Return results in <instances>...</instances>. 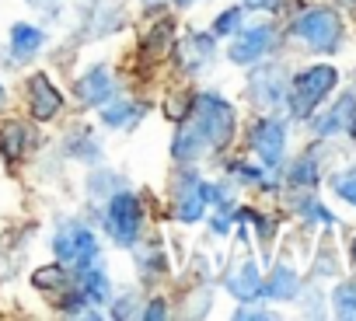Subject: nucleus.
Returning <instances> with one entry per match:
<instances>
[{
	"mask_svg": "<svg viewBox=\"0 0 356 321\" xmlns=\"http://www.w3.org/2000/svg\"><path fill=\"white\" fill-rule=\"evenodd\" d=\"M108 231L119 245H133L140 234V199L136 196H115L108 203Z\"/></svg>",
	"mask_w": 356,
	"mask_h": 321,
	"instance_id": "39448f33",
	"label": "nucleus"
},
{
	"mask_svg": "<svg viewBox=\"0 0 356 321\" xmlns=\"http://www.w3.org/2000/svg\"><path fill=\"white\" fill-rule=\"evenodd\" d=\"M32 136H29V129L22 126V122H8V126H0V150H4V157H18L22 150H25V143H29Z\"/></svg>",
	"mask_w": 356,
	"mask_h": 321,
	"instance_id": "2eb2a0df",
	"label": "nucleus"
},
{
	"mask_svg": "<svg viewBox=\"0 0 356 321\" xmlns=\"http://www.w3.org/2000/svg\"><path fill=\"white\" fill-rule=\"evenodd\" d=\"M0 101H4V88H0Z\"/></svg>",
	"mask_w": 356,
	"mask_h": 321,
	"instance_id": "c85d7f7f",
	"label": "nucleus"
},
{
	"mask_svg": "<svg viewBox=\"0 0 356 321\" xmlns=\"http://www.w3.org/2000/svg\"><path fill=\"white\" fill-rule=\"evenodd\" d=\"M269 46H273V28H266V25L248 28V32H241V35L234 39V46H231V60H234V63H252V60L266 56Z\"/></svg>",
	"mask_w": 356,
	"mask_h": 321,
	"instance_id": "1a4fd4ad",
	"label": "nucleus"
},
{
	"mask_svg": "<svg viewBox=\"0 0 356 321\" xmlns=\"http://www.w3.org/2000/svg\"><path fill=\"white\" fill-rule=\"evenodd\" d=\"M339 129H356V98L353 94L339 98V105L318 122V133H339Z\"/></svg>",
	"mask_w": 356,
	"mask_h": 321,
	"instance_id": "f8f14e48",
	"label": "nucleus"
},
{
	"mask_svg": "<svg viewBox=\"0 0 356 321\" xmlns=\"http://www.w3.org/2000/svg\"><path fill=\"white\" fill-rule=\"evenodd\" d=\"M269 297H276V300H286V297H293L297 293V276H293V269H286V265H280L276 272H273V279L262 286Z\"/></svg>",
	"mask_w": 356,
	"mask_h": 321,
	"instance_id": "f3484780",
	"label": "nucleus"
},
{
	"mask_svg": "<svg viewBox=\"0 0 356 321\" xmlns=\"http://www.w3.org/2000/svg\"><path fill=\"white\" fill-rule=\"evenodd\" d=\"M290 179H293V182H307V186H311V182L318 179V172H314V165H311V160H300V165L290 172Z\"/></svg>",
	"mask_w": 356,
	"mask_h": 321,
	"instance_id": "b1692460",
	"label": "nucleus"
},
{
	"mask_svg": "<svg viewBox=\"0 0 356 321\" xmlns=\"http://www.w3.org/2000/svg\"><path fill=\"white\" fill-rule=\"evenodd\" d=\"M332 84H335V70L332 67H311V70H304L293 81V88H290V108L297 115H311V108L332 91Z\"/></svg>",
	"mask_w": 356,
	"mask_h": 321,
	"instance_id": "7ed1b4c3",
	"label": "nucleus"
},
{
	"mask_svg": "<svg viewBox=\"0 0 356 321\" xmlns=\"http://www.w3.org/2000/svg\"><path fill=\"white\" fill-rule=\"evenodd\" d=\"M227 290H231L234 297H241V300L259 297V293H262V279H259L255 262H245L238 272H231V276H227Z\"/></svg>",
	"mask_w": 356,
	"mask_h": 321,
	"instance_id": "ddd939ff",
	"label": "nucleus"
},
{
	"mask_svg": "<svg viewBox=\"0 0 356 321\" xmlns=\"http://www.w3.org/2000/svg\"><path fill=\"white\" fill-rule=\"evenodd\" d=\"M112 91H115V84H112V74H108L105 67H91V70L77 81V98H81L84 105H102V101L112 98Z\"/></svg>",
	"mask_w": 356,
	"mask_h": 321,
	"instance_id": "9d476101",
	"label": "nucleus"
},
{
	"mask_svg": "<svg viewBox=\"0 0 356 321\" xmlns=\"http://www.w3.org/2000/svg\"><path fill=\"white\" fill-rule=\"evenodd\" d=\"M60 108H63V94L49 84L46 74H35V77L29 81V112H32L39 122H46V119H53Z\"/></svg>",
	"mask_w": 356,
	"mask_h": 321,
	"instance_id": "423d86ee",
	"label": "nucleus"
},
{
	"mask_svg": "<svg viewBox=\"0 0 356 321\" xmlns=\"http://www.w3.org/2000/svg\"><path fill=\"white\" fill-rule=\"evenodd\" d=\"M150 4H161V0H150Z\"/></svg>",
	"mask_w": 356,
	"mask_h": 321,
	"instance_id": "c756f323",
	"label": "nucleus"
},
{
	"mask_svg": "<svg viewBox=\"0 0 356 321\" xmlns=\"http://www.w3.org/2000/svg\"><path fill=\"white\" fill-rule=\"evenodd\" d=\"M283 122H276V119H262L255 129H252V147L259 150V157L266 160L269 168H276L280 165V157H283Z\"/></svg>",
	"mask_w": 356,
	"mask_h": 321,
	"instance_id": "6e6552de",
	"label": "nucleus"
},
{
	"mask_svg": "<svg viewBox=\"0 0 356 321\" xmlns=\"http://www.w3.org/2000/svg\"><path fill=\"white\" fill-rule=\"evenodd\" d=\"M207 199H220V196H217V189H213V186H207V182H196V179H189V182H186V189L178 192L175 217L182 220V224H193V220H200V217H203V206H207Z\"/></svg>",
	"mask_w": 356,
	"mask_h": 321,
	"instance_id": "0eeeda50",
	"label": "nucleus"
},
{
	"mask_svg": "<svg viewBox=\"0 0 356 321\" xmlns=\"http://www.w3.org/2000/svg\"><path fill=\"white\" fill-rule=\"evenodd\" d=\"M133 115H140V108H133L129 101H119V105H108V108L102 112V119H105L108 126H122V122H129Z\"/></svg>",
	"mask_w": 356,
	"mask_h": 321,
	"instance_id": "a211bd4d",
	"label": "nucleus"
},
{
	"mask_svg": "<svg viewBox=\"0 0 356 321\" xmlns=\"http://www.w3.org/2000/svg\"><path fill=\"white\" fill-rule=\"evenodd\" d=\"M234 133V112L224 98L217 94H200L193 101V119L182 126V133L175 136L171 154L178 160H193L213 147H224Z\"/></svg>",
	"mask_w": 356,
	"mask_h": 321,
	"instance_id": "f257e3e1",
	"label": "nucleus"
},
{
	"mask_svg": "<svg viewBox=\"0 0 356 321\" xmlns=\"http://www.w3.org/2000/svg\"><path fill=\"white\" fill-rule=\"evenodd\" d=\"M335 307L342 318H356V290L353 286H339L335 290Z\"/></svg>",
	"mask_w": 356,
	"mask_h": 321,
	"instance_id": "aec40b11",
	"label": "nucleus"
},
{
	"mask_svg": "<svg viewBox=\"0 0 356 321\" xmlns=\"http://www.w3.org/2000/svg\"><path fill=\"white\" fill-rule=\"evenodd\" d=\"M339 4H342V8L349 11V15H356V0H339Z\"/></svg>",
	"mask_w": 356,
	"mask_h": 321,
	"instance_id": "bb28decb",
	"label": "nucleus"
},
{
	"mask_svg": "<svg viewBox=\"0 0 356 321\" xmlns=\"http://www.w3.org/2000/svg\"><path fill=\"white\" fill-rule=\"evenodd\" d=\"M252 91L255 98H262L266 105H276L283 98V88H280V70H259L252 77Z\"/></svg>",
	"mask_w": 356,
	"mask_h": 321,
	"instance_id": "4468645a",
	"label": "nucleus"
},
{
	"mask_svg": "<svg viewBox=\"0 0 356 321\" xmlns=\"http://www.w3.org/2000/svg\"><path fill=\"white\" fill-rule=\"evenodd\" d=\"M63 279H67V276H63V269H60V265H53V269H39V272L32 276V283H35L39 290H49V286H53V290H60V286H63Z\"/></svg>",
	"mask_w": 356,
	"mask_h": 321,
	"instance_id": "6ab92c4d",
	"label": "nucleus"
},
{
	"mask_svg": "<svg viewBox=\"0 0 356 321\" xmlns=\"http://www.w3.org/2000/svg\"><path fill=\"white\" fill-rule=\"evenodd\" d=\"M238 22H241V11H224V15L213 22V32H217V35H227V32L238 28Z\"/></svg>",
	"mask_w": 356,
	"mask_h": 321,
	"instance_id": "412c9836",
	"label": "nucleus"
},
{
	"mask_svg": "<svg viewBox=\"0 0 356 321\" xmlns=\"http://www.w3.org/2000/svg\"><path fill=\"white\" fill-rule=\"evenodd\" d=\"M56 255H60V262H67V265H74L81 272V269H88L98 258V241L84 227H67L56 238Z\"/></svg>",
	"mask_w": 356,
	"mask_h": 321,
	"instance_id": "20e7f679",
	"label": "nucleus"
},
{
	"mask_svg": "<svg viewBox=\"0 0 356 321\" xmlns=\"http://www.w3.org/2000/svg\"><path fill=\"white\" fill-rule=\"evenodd\" d=\"M245 8H252V11H276L280 0H245Z\"/></svg>",
	"mask_w": 356,
	"mask_h": 321,
	"instance_id": "393cba45",
	"label": "nucleus"
},
{
	"mask_svg": "<svg viewBox=\"0 0 356 321\" xmlns=\"http://www.w3.org/2000/svg\"><path fill=\"white\" fill-rule=\"evenodd\" d=\"M39 46H42V32H39V28H32V25H15V32H11V49H15V56H32Z\"/></svg>",
	"mask_w": 356,
	"mask_h": 321,
	"instance_id": "dca6fc26",
	"label": "nucleus"
},
{
	"mask_svg": "<svg viewBox=\"0 0 356 321\" xmlns=\"http://www.w3.org/2000/svg\"><path fill=\"white\" fill-rule=\"evenodd\" d=\"M335 192L356 206V175H339V179H335Z\"/></svg>",
	"mask_w": 356,
	"mask_h": 321,
	"instance_id": "4be33fe9",
	"label": "nucleus"
},
{
	"mask_svg": "<svg viewBox=\"0 0 356 321\" xmlns=\"http://www.w3.org/2000/svg\"><path fill=\"white\" fill-rule=\"evenodd\" d=\"M164 314H168V307H164V300H154V304L147 307V314H143V318H147V321H157V318H164Z\"/></svg>",
	"mask_w": 356,
	"mask_h": 321,
	"instance_id": "a878e982",
	"label": "nucleus"
},
{
	"mask_svg": "<svg viewBox=\"0 0 356 321\" xmlns=\"http://www.w3.org/2000/svg\"><path fill=\"white\" fill-rule=\"evenodd\" d=\"M293 35L304 39L311 49L328 53V49H335L339 39H342V22H339L335 11H328V8H314V11H307V15H300V18L293 22Z\"/></svg>",
	"mask_w": 356,
	"mask_h": 321,
	"instance_id": "f03ea898",
	"label": "nucleus"
},
{
	"mask_svg": "<svg viewBox=\"0 0 356 321\" xmlns=\"http://www.w3.org/2000/svg\"><path fill=\"white\" fill-rule=\"evenodd\" d=\"M164 108H168V115H171V119H182L186 112H193V94H182V98H171V101H168Z\"/></svg>",
	"mask_w": 356,
	"mask_h": 321,
	"instance_id": "5701e85b",
	"label": "nucleus"
},
{
	"mask_svg": "<svg viewBox=\"0 0 356 321\" xmlns=\"http://www.w3.org/2000/svg\"><path fill=\"white\" fill-rule=\"evenodd\" d=\"M178 4H193V0H178Z\"/></svg>",
	"mask_w": 356,
	"mask_h": 321,
	"instance_id": "cd10ccee",
	"label": "nucleus"
},
{
	"mask_svg": "<svg viewBox=\"0 0 356 321\" xmlns=\"http://www.w3.org/2000/svg\"><path fill=\"white\" fill-rule=\"evenodd\" d=\"M210 56H213V39H210V35H189L182 46H178V60H182L186 70L207 67Z\"/></svg>",
	"mask_w": 356,
	"mask_h": 321,
	"instance_id": "9b49d317",
	"label": "nucleus"
}]
</instances>
